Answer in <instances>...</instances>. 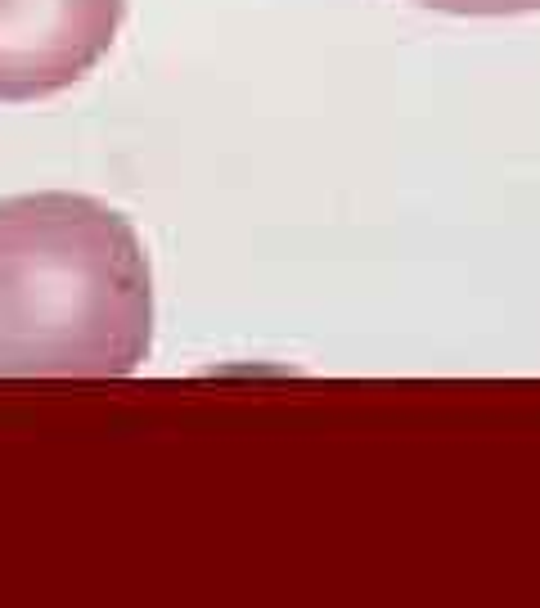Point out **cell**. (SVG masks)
<instances>
[{
    "label": "cell",
    "instance_id": "obj_1",
    "mask_svg": "<svg viewBox=\"0 0 540 608\" xmlns=\"http://www.w3.org/2000/svg\"><path fill=\"white\" fill-rule=\"evenodd\" d=\"M153 343V275L122 212L86 194L0 203V379H122Z\"/></svg>",
    "mask_w": 540,
    "mask_h": 608
},
{
    "label": "cell",
    "instance_id": "obj_2",
    "mask_svg": "<svg viewBox=\"0 0 540 608\" xmlns=\"http://www.w3.org/2000/svg\"><path fill=\"white\" fill-rule=\"evenodd\" d=\"M126 0H0V104L77 86L113 50Z\"/></svg>",
    "mask_w": 540,
    "mask_h": 608
},
{
    "label": "cell",
    "instance_id": "obj_3",
    "mask_svg": "<svg viewBox=\"0 0 540 608\" xmlns=\"http://www.w3.org/2000/svg\"><path fill=\"white\" fill-rule=\"evenodd\" d=\"M423 10L459 14V19H509V14H536L540 0H414Z\"/></svg>",
    "mask_w": 540,
    "mask_h": 608
}]
</instances>
